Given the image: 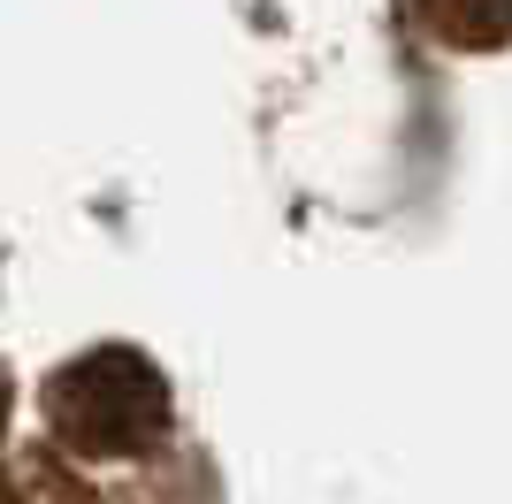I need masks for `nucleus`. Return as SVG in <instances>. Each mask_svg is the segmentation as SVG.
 I'll return each instance as SVG.
<instances>
[{"mask_svg": "<svg viewBox=\"0 0 512 504\" xmlns=\"http://www.w3.org/2000/svg\"><path fill=\"white\" fill-rule=\"evenodd\" d=\"M46 420L77 459H153L169 443V382L138 352H85L46 382Z\"/></svg>", "mask_w": 512, "mask_h": 504, "instance_id": "nucleus-1", "label": "nucleus"}, {"mask_svg": "<svg viewBox=\"0 0 512 504\" xmlns=\"http://www.w3.org/2000/svg\"><path fill=\"white\" fill-rule=\"evenodd\" d=\"M406 23L436 46H505L512 39V0H406Z\"/></svg>", "mask_w": 512, "mask_h": 504, "instance_id": "nucleus-2", "label": "nucleus"}]
</instances>
